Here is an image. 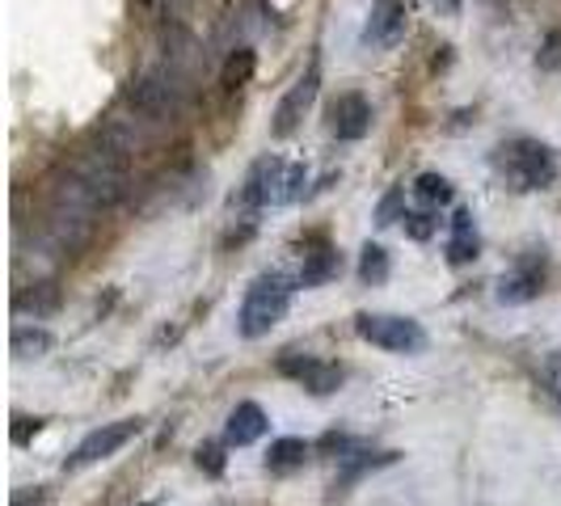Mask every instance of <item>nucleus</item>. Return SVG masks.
Instances as JSON below:
<instances>
[{
    "label": "nucleus",
    "instance_id": "4468645a",
    "mask_svg": "<svg viewBox=\"0 0 561 506\" xmlns=\"http://www.w3.org/2000/svg\"><path fill=\"white\" fill-rule=\"evenodd\" d=\"M337 271H342V257L337 250H317V253H305V271H300V287H321V283L337 279Z\"/></svg>",
    "mask_w": 561,
    "mask_h": 506
},
{
    "label": "nucleus",
    "instance_id": "7ed1b4c3",
    "mask_svg": "<svg viewBox=\"0 0 561 506\" xmlns=\"http://www.w3.org/2000/svg\"><path fill=\"white\" fill-rule=\"evenodd\" d=\"M355 334L380 346V350H393V355H419L426 350V330H422L414 317H389V312H364L355 321Z\"/></svg>",
    "mask_w": 561,
    "mask_h": 506
},
{
    "label": "nucleus",
    "instance_id": "ddd939ff",
    "mask_svg": "<svg viewBox=\"0 0 561 506\" xmlns=\"http://www.w3.org/2000/svg\"><path fill=\"white\" fill-rule=\"evenodd\" d=\"M309 456H312V444L296 439V435H287V439H275V444H271V451H266V469H271V473H296V469H305Z\"/></svg>",
    "mask_w": 561,
    "mask_h": 506
},
{
    "label": "nucleus",
    "instance_id": "f03ea898",
    "mask_svg": "<svg viewBox=\"0 0 561 506\" xmlns=\"http://www.w3.org/2000/svg\"><path fill=\"white\" fill-rule=\"evenodd\" d=\"M499 169L511 177L515 191H545V186H553V177H558L553 152L536 140L503 143V148H499Z\"/></svg>",
    "mask_w": 561,
    "mask_h": 506
},
{
    "label": "nucleus",
    "instance_id": "5701e85b",
    "mask_svg": "<svg viewBox=\"0 0 561 506\" xmlns=\"http://www.w3.org/2000/svg\"><path fill=\"white\" fill-rule=\"evenodd\" d=\"M435 228H439V220H435L431 211H405V232H410L414 241H431Z\"/></svg>",
    "mask_w": 561,
    "mask_h": 506
},
{
    "label": "nucleus",
    "instance_id": "39448f33",
    "mask_svg": "<svg viewBox=\"0 0 561 506\" xmlns=\"http://www.w3.org/2000/svg\"><path fill=\"white\" fill-rule=\"evenodd\" d=\"M317 89H321V64H309V72L283 93L279 111H275V136H291L300 127V118L309 114V106L317 102Z\"/></svg>",
    "mask_w": 561,
    "mask_h": 506
},
{
    "label": "nucleus",
    "instance_id": "b1692460",
    "mask_svg": "<svg viewBox=\"0 0 561 506\" xmlns=\"http://www.w3.org/2000/svg\"><path fill=\"white\" fill-rule=\"evenodd\" d=\"M30 430L38 435V430H43V422H38V418H34V422H30V418H18V426H13V444H26Z\"/></svg>",
    "mask_w": 561,
    "mask_h": 506
},
{
    "label": "nucleus",
    "instance_id": "f257e3e1",
    "mask_svg": "<svg viewBox=\"0 0 561 506\" xmlns=\"http://www.w3.org/2000/svg\"><path fill=\"white\" fill-rule=\"evenodd\" d=\"M296 287H300V283L283 279L279 271L253 279V287L245 291V300H241V312H237V330H241V337L271 334L283 317H287V309H291V291H296Z\"/></svg>",
    "mask_w": 561,
    "mask_h": 506
},
{
    "label": "nucleus",
    "instance_id": "a211bd4d",
    "mask_svg": "<svg viewBox=\"0 0 561 506\" xmlns=\"http://www.w3.org/2000/svg\"><path fill=\"white\" fill-rule=\"evenodd\" d=\"M47 346H51V334H47V330H22V325L13 330V355H18V359H34V355H43Z\"/></svg>",
    "mask_w": 561,
    "mask_h": 506
},
{
    "label": "nucleus",
    "instance_id": "20e7f679",
    "mask_svg": "<svg viewBox=\"0 0 561 506\" xmlns=\"http://www.w3.org/2000/svg\"><path fill=\"white\" fill-rule=\"evenodd\" d=\"M140 430H144L140 418L106 422V426H98V430H89V435H84L81 444H77V451L64 460V469H68V473H81V469H89V464H102V460H111L118 448H127Z\"/></svg>",
    "mask_w": 561,
    "mask_h": 506
},
{
    "label": "nucleus",
    "instance_id": "423d86ee",
    "mask_svg": "<svg viewBox=\"0 0 561 506\" xmlns=\"http://www.w3.org/2000/svg\"><path fill=\"white\" fill-rule=\"evenodd\" d=\"M279 371L287 376V380L305 384V389L317 396L337 393V389H342V367L325 364V359H312V355H283Z\"/></svg>",
    "mask_w": 561,
    "mask_h": 506
},
{
    "label": "nucleus",
    "instance_id": "4be33fe9",
    "mask_svg": "<svg viewBox=\"0 0 561 506\" xmlns=\"http://www.w3.org/2000/svg\"><path fill=\"white\" fill-rule=\"evenodd\" d=\"M195 464L207 478H220V473H225V448H220V444H198Z\"/></svg>",
    "mask_w": 561,
    "mask_h": 506
},
{
    "label": "nucleus",
    "instance_id": "412c9836",
    "mask_svg": "<svg viewBox=\"0 0 561 506\" xmlns=\"http://www.w3.org/2000/svg\"><path fill=\"white\" fill-rule=\"evenodd\" d=\"M540 389L561 410V355H545V364H540Z\"/></svg>",
    "mask_w": 561,
    "mask_h": 506
},
{
    "label": "nucleus",
    "instance_id": "f3484780",
    "mask_svg": "<svg viewBox=\"0 0 561 506\" xmlns=\"http://www.w3.org/2000/svg\"><path fill=\"white\" fill-rule=\"evenodd\" d=\"M359 279L367 287H380V283L389 279V253L380 250V245H367L364 257H359Z\"/></svg>",
    "mask_w": 561,
    "mask_h": 506
},
{
    "label": "nucleus",
    "instance_id": "f8f14e48",
    "mask_svg": "<svg viewBox=\"0 0 561 506\" xmlns=\"http://www.w3.org/2000/svg\"><path fill=\"white\" fill-rule=\"evenodd\" d=\"M481 250L478 241V225H473V211H456L451 216V237H448V262L451 266H465V262H473Z\"/></svg>",
    "mask_w": 561,
    "mask_h": 506
},
{
    "label": "nucleus",
    "instance_id": "dca6fc26",
    "mask_svg": "<svg viewBox=\"0 0 561 506\" xmlns=\"http://www.w3.org/2000/svg\"><path fill=\"white\" fill-rule=\"evenodd\" d=\"M414 195H419L426 207H444V203H451V182L444 173H422L419 182H414Z\"/></svg>",
    "mask_w": 561,
    "mask_h": 506
},
{
    "label": "nucleus",
    "instance_id": "9b49d317",
    "mask_svg": "<svg viewBox=\"0 0 561 506\" xmlns=\"http://www.w3.org/2000/svg\"><path fill=\"white\" fill-rule=\"evenodd\" d=\"M540 287H545V275H540V266L536 262H519L511 275H503L499 283V300L503 304H528L540 296Z\"/></svg>",
    "mask_w": 561,
    "mask_h": 506
},
{
    "label": "nucleus",
    "instance_id": "393cba45",
    "mask_svg": "<svg viewBox=\"0 0 561 506\" xmlns=\"http://www.w3.org/2000/svg\"><path fill=\"white\" fill-rule=\"evenodd\" d=\"M435 9H439V18H460V4L465 0H431Z\"/></svg>",
    "mask_w": 561,
    "mask_h": 506
},
{
    "label": "nucleus",
    "instance_id": "2eb2a0df",
    "mask_svg": "<svg viewBox=\"0 0 561 506\" xmlns=\"http://www.w3.org/2000/svg\"><path fill=\"white\" fill-rule=\"evenodd\" d=\"M253 68H257V56H253L250 47H237V51L225 59V68H220V84H225V89H241V84H250Z\"/></svg>",
    "mask_w": 561,
    "mask_h": 506
},
{
    "label": "nucleus",
    "instance_id": "6e6552de",
    "mask_svg": "<svg viewBox=\"0 0 561 506\" xmlns=\"http://www.w3.org/2000/svg\"><path fill=\"white\" fill-rule=\"evenodd\" d=\"M127 106L136 114H144V118H165V114H173L178 97H173L169 77L148 72V77H136V81L127 84Z\"/></svg>",
    "mask_w": 561,
    "mask_h": 506
},
{
    "label": "nucleus",
    "instance_id": "6ab92c4d",
    "mask_svg": "<svg viewBox=\"0 0 561 506\" xmlns=\"http://www.w3.org/2000/svg\"><path fill=\"white\" fill-rule=\"evenodd\" d=\"M397 220H405V186H393L389 195L376 203V225L389 228V225H397Z\"/></svg>",
    "mask_w": 561,
    "mask_h": 506
},
{
    "label": "nucleus",
    "instance_id": "9d476101",
    "mask_svg": "<svg viewBox=\"0 0 561 506\" xmlns=\"http://www.w3.org/2000/svg\"><path fill=\"white\" fill-rule=\"evenodd\" d=\"M266 426H271L266 410H262L257 401H241V405L228 414L225 439L232 444V448H250L253 439H262V435H266Z\"/></svg>",
    "mask_w": 561,
    "mask_h": 506
},
{
    "label": "nucleus",
    "instance_id": "0eeeda50",
    "mask_svg": "<svg viewBox=\"0 0 561 506\" xmlns=\"http://www.w3.org/2000/svg\"><path fill=\"white\" fill-rule=\"evenodd\" d=\"M405 26H410V13H405V0H376L371 4V18H367L364 38L371 47L389 51L405 38Z\"/></svg>",
    "mask_w": 561,
    "mask_h": 506
},
{
    "label": "nucleus",
    "instance_id": "aec40b11",
    "mask_svg": "<svg viewBox=\"0 0 561 506\" xmlns=\"http://www.w3.org/2000/svg\"><path fill=\"white\" fill-rule=\"evenodd\" d=\"M536 68H540V72H561V30H549V34L540 38Z\"/></svg>",
    "mask_w": 561,
    "mask_h": 506
},
{
    "label": "nucleus",
    "instance_id": "1a4fd4ad",
    "mask_svg": "<svg viewBox=\"0 0 561 506\" xmlns=\"http://www.w3.org/2000/svg\"><path fill=\"white\" fill-rule=\"evenodd\" d=\"M371 127V106L364 93H342L330 102V136L337 140H364Z\"/></svg>",
    "mask_w": 561,
    "mask_h": 506
}]
</instances>
